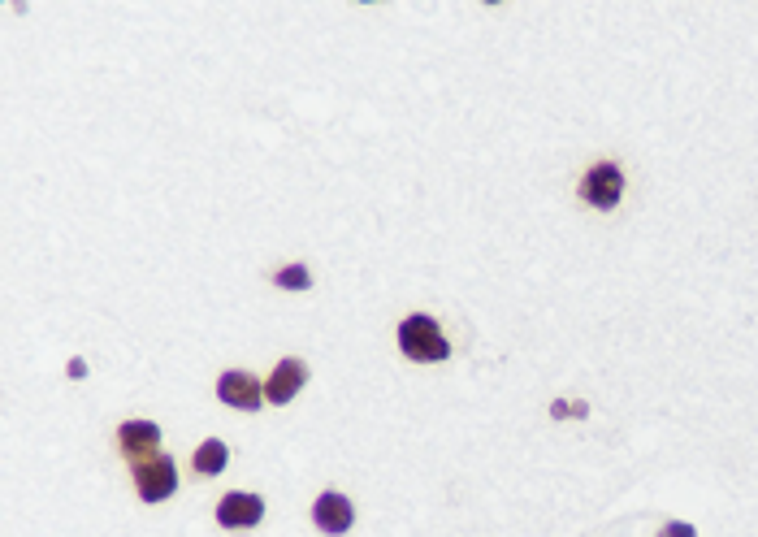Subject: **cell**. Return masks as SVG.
I'll use <instances>...</instances> for the list:
<instances>
[{"label": "cell", "instance_id": "30bf717a", "mask_svg": "<svg viewBox=\"0 0 758 537\" xmlns=\"http://www.w3.org/2000/svg\"><path fill=\"white\" fill-rule=\"evenodd\" d=\"M278 286H286V291H308L312 286V278H308V269L304 265H291V269H282L278 278H273Z\"/></svg>", "mask_w": 758, "mask_h": 537}, {"label": "cell", "instance_id": "9c48e42d", "mask_svg": "<svg viewBox=\"0 0 758 537\" xmlns=\"http://www.w3.org/2000/svg\"><path fill=\"white\" fill-rule=\"evenodd\" d=\"M226 464H230V451H226V442H217V438H208L204 447L195 451V473H204V477H217Z\"/></svg>", "mask_w": 758, "mask_h": 537}, {"label": "cell", "instance_id": "5b68a950", "mask_svg": "<svg viewBox=\"0 0 758 537\" xmlns=\"http://www.w3.org/2000/svg\"><path fill=\"white\" fill-rule=\"evenodd\" d=\"M217 395H221V403H230V408L256 412V408H260V399H265V390L256 386V377H252V373H243V369H230V373H221V382H217Z\"/></svg>", "mask_w": 758, "mask_h": 537}, {"label": "cell", "instance_id": "7a4b0ae2", "mask_svg": "<svg viewBox=\"0 0 758 537\" xmlns=\"http://www.w3.org/2000/svg\"><path fill=\"white\" fill-rule=\"evenodd\" d=\"M135 486H139V499L143 503H161L178 490V473L165 455H152V460L135 464Z\"/></svg>", "mask_w": 758, "mask_h": 537}, {"label": "cell", "instance_id": "277c9868", "mask_svg": "<svg viewBox=\"0 0 758 537\" xmlns=\"http://www.w3.org/2000/svg\"><path fill=\"white\" fill-rule=\"evenodd\" d=\"M117 442H122V455L130 464H143L152 455H161V429L152 421H126L117 429Z\"/></svg>", "mask_w": 758, "mask_h": 537}, {"label": "cell", "instance_id": "8fae6325", "mask_svg": "<svg viewBox=\"0 0 758 537\" xmlns=\"http://www.w3.org/2000/svg\"><path fill=\"white\" fill-rule=\"evenodd\" d=\"M663 537H698V533H694V525H668Z\"/></svg>", "mask_w": 758, "mask_h": 537}, {"label": "cell", "instance_id": "8992f818", "mask_svg": "<svg viewBox=\"0 0 758 537\" xmlns=\"http://www.w3.org/2000/svg\"><path fill=\"white\" fill-rule=\"evenodd\" d=\"M217 520L226 529H252L265 520V499H256V494H226L217 503Z\"/></svg>", "mask_w": 758, "mask_h": 537}, {"label": "cell", "instance_id": "3957f363", "mask_svg": "<svg viewBox=\"0 0 758 537\" xmlns=\"http://www.w3.org/2000/svg\"><path fill=\"white\" fill-rule=\"evenodd\" d=\"M581 195L590 200L594 208H611V204H620V195H624V174H620V165H594L590 174H585L581 182Z\"/></svg>", "mask_w": 758, "mask_h": 537}, {"label": "cell", "instance_id": "ba28073f", "mask_svg": "<svg viewBox=\"0 0 758 537\" xmlns=\"http://www.w3.org/2000/svg\"><path fill=\"white\" fill-rule=\"evenodd\" d=\"M312 520L325 529V533H347L351 529V503L343 499V494H321L317 507H312Z\"/></svg>", "mask_w": 758, "mask_h": 537}, {"label": "cell", "instance_id": "52a82bcc", "mask_svg": "<svg viewBox=\"0 0 758 537\" xmlns=\"http://www.w3.org/2000/svg\"><path fill=\"white\" fill-rule=\"evenodd\" d=\"M304 382H308V364L291 356V360H282L278 369H273L265 395H269V403H291L299 390H304Z\"/></svg>", "mask_w": 758, "mask_h": 537}, {"label": "cell", "instance_id": "6da1fadb", "mask_svg": "<svg viewBox=\"0 0 758 537\" xmlns=\"http://www.w3.org/2000/svg\"><path fill=\"white\" fill-rule=\"evenodd\" d=\"M399 347L408 360H421V364H434V360H447L451 356V343L447 334L438 330L434 317H425V312H416L399 325Z\"/></svg>", "mask_w": 758, "mask_h": 537}]
</instances>
